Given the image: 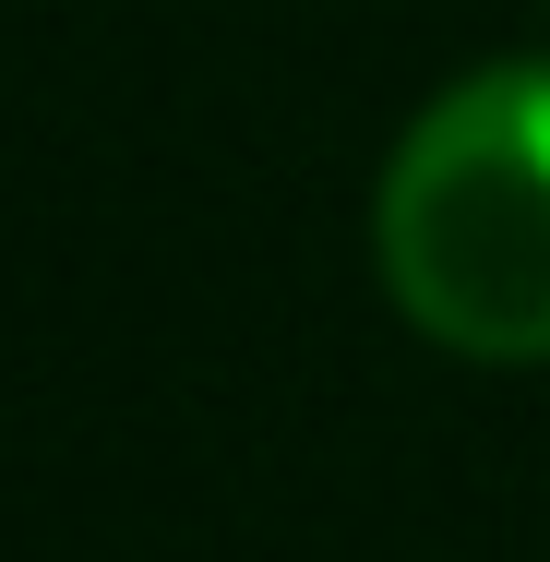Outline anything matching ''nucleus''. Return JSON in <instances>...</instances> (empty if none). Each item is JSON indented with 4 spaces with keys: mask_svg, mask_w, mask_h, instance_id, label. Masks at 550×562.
<instances>
[{
    "mask_svg": "<svg viewBox=\"0 0 550 562\" xmlns=\"http://www.w3.org/2000/svg\"><path fill=\"white\" fill-rule=\"evenodd\" d=\"M371 251L454 359H550V60H479L395 132Z\"/></svg>",
    "mask_w": 550,
    "mask_h": 562,
    "instance_id": "1",
    "label": "nucleus"
}]
</instances>
